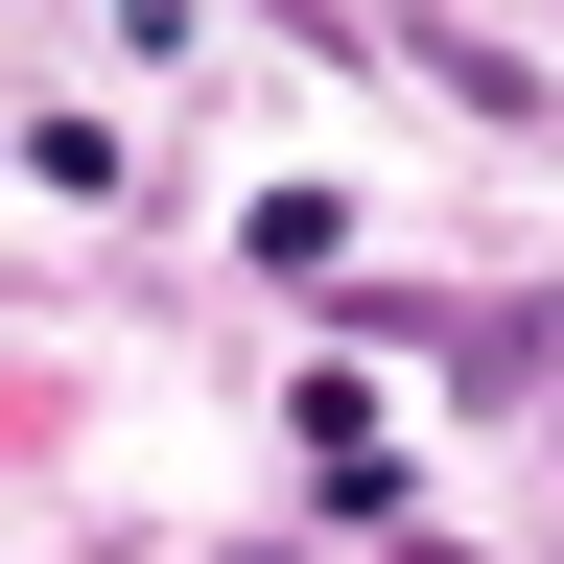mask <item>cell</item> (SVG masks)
<instances>
[{
	"label": "cell",
	"mask_w": 564,
	"mask_h": 564,
	"mask_svg": "<svg viewBox=\"0 0 564 564\" xmlns=\"http://www.w3.org/2000/svg\"><path fill=\"white\" fill-rule=\"evenodd\" d=\"M400 47H423V95H470L494 141H541V118H564V95H541V70H518V47H494V24H470V0H423V24H400Z\"/></svg>",
	"instance_id": "1"
},
{
	"label": "cell",
	"mask_w": 564,
	"mask_h": 564,
	"mask_svg": "<svg viewBox=\"0 0 564 564\" xmlns=\"http://www.w3.org/2000/svg\"><path fill=\"white\" fill-rule=\"evenodd\" d=\"M447 377H470V400H541V377H564V306H470Z\"/></svg>",
	"instance_id": "3"
},
{
	"label": "cell",
	"mask_w": 564,
	"mask_h": 564,
	"mask_svg": "<svg viewBox=\"0 0 564 564\" xmlns=\"http://www.w3.org/2000/svg\"><path fill=\"white\" fill-rule=\"evenodd\" d=\"M329 259H352L329 188H259V212H236V282H329Z\"/></svg>",
	"instance_id": "2"
},
{
	"label": "cell",
	"mask_w": 564,
	"mask_h": 564,
	"mask_svg": "<svg viewBox=\"0 0 564 564\" xmlns=\"http://www.w3.org/2000/svg\"><path fill=\"white\" fill-rule=\"evenodd\" d=\"M400 564H470V541H423V518H400Z\"/></svg>",
	"instance_id": "6"
},
{
	"label": "cell",
	"mask_w": 564,
	"mask_h": 564,
	"mask_svg": "<svg viewBox=\"0 0 564 564\" xmlns=\"http://www.w3.org/2000/svg\"><path fill=\"white\" fill-rule=\"evenodd\" d=\"M24 188H47V212H118V118L47 95V118H24Z\"/></svg>",
	"instance_id": "4"
},
{
	"label": "cell",
	"mask_w": 564,
	"mask_h": 564,
	"mask_svg": "<svg viewBox=\"0 0 564 564\" xmlns=\"http://www.w3.org/2000/svg\"><path fill=\"white\" fill-rule=\"evenodd\" d=\"M282 47H352V24H329V0H282Z\"/></svg>",
	"instance_id": "5"
},
{
	"label": "cell",
	"mask_w": 564,
	"mask_h": 564,
	"mask_svg": "<svg viewBox=\"0 0 564 564\" xmlns=\"http://www.w3.org/2000/svg\"><path fill=\"white\" fill-rule=\"evenodd\" d=\"M236 564H306V541H236Z\"/></svg>",
	"instance_id": "7"
}]
</instances>
